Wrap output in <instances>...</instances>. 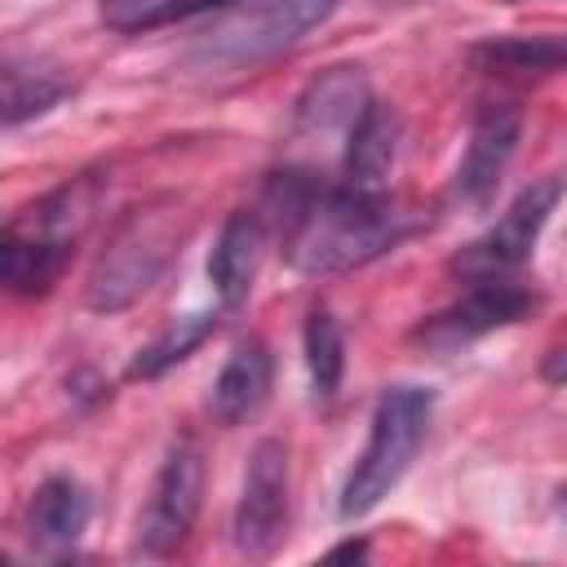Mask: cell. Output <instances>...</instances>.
<instances>
[{"instance_id": "obj_4", "label": "cell", "mask_w": 567, "mask_h": 567, "mask_svg": "<svg viewBox=\"0 0 567 567\" xmlns=\"http://www.w3.org/2000/svg\"><path fill=\"white\" fill-rule=\"evenodd\" d=\"M434 421V390L430 385H390L368 421V443L354 456L346 483H341V518H363L368 509H377L399 478L408 474V465L416 461L425 430Z\"/></svg>"}, {"instance_id": "obj_21", "label": "cell", "mask_w": 567, "mask_h": 567, "mask_svg": "<svg viewBox=\"0 0 567 567\" xmlns=\"http://www.w3.org/2000/svg\"><path fill=\"white\" fill-rule=\"evenodd\" d=\"M540 381H549V385H563V390H567V341H558V346L540 359Z\"/></svg>"}, {"instance_id": "obj_5", "label": "cell", "mask_w": 567, "mask_h": 567, "mask_svg": "<svg viewBox=\"0 0 567 567\" xmlns=\"http://www.w3.org/2000/svg\"><path fill=\"white\" fill-rule=\"evenodd\" d=\"M341 0H252L235 9L226 22L199 35L190 58L208 71H244L261 66L288 49H297L310 31H319Z\"/></svg>"}, {"instance_id": "obj_23", "label": "cell", "mask_w": 567, "mask_h": 567, "mask_svg": "<svg viewBox=\"0 0 567 567\" xmlns=\"http://www.w3.org/2000/svg\"><path fill=\"white\" fill-rule=\"evenodd\" d=\"M381 4H412V0H381Z\"/></svg>"}, {"instance_id": "obj_3", "label": "cell", "mask_w": 567, "mask_h": 567, "mask_svg": "<svg viewBox=\"0 0 567 567\" xmlns=\"http://www.w3.org/2000/svg\"><path fill=\"white\" fill-rule=\"evenodd\" d=\"M177 244H182V204L173 195H155V199L128 208L115 221V230L106 235V244L84 279V306L97 315L128 310L173 266Z\"/></svg>"}, {"instance_id": "obj_17", "label": "cell", "mask_w": 567, "mask_h": 567, "mask_svg": "<svg viewBox=\"0 0 567 567\" xmlns=\"http://www.w3.org/2000/svg\"><path fill=\"white\" fill-rule=\"evenodd\" d=\"M470 62L483 71H514V75H545L567 71V35H492L470 49Z\"/></svg>"}, {"instance_id": "obj_11", "label": "cell", "mask_w": 567, "mask_h": 567, "mask_svg": "<svg viewBox=\"0 0 567 567\" xmlns=\"http://www.w3.org/2000/svg\"><path fill=\"white\" fill-rule=\"evenodd\" d=\"M372 102L368 93V75L354 62H337L323 66L297 97L292 106V133L297 137H323V133H350V124L359 120V111Z\"/></svg>"}, {"instance_id": "obj_2", "label": "cell", "mask_w": 567, "mask_h": 567, "mask_svg": "<svg viewBox=\"0 0 567 567\" xmlns=\"http://www.w3.org/2000/svg\"><path fill=\"white\" fill-rule=\"evenodd\" d=\"M102 204V177L80 173L9 217L0 235V279L13 297H40L53 288V279L66 270L80 235L89 230L93 213Z\"/></svg>"}, {"instance_id": "obj_13", "label": "cell", "mask_w": 567, "mask_h": 567, "mask_svg": "<svg viewBox=\"0 0 567 567\" xmlns=\"http://www.w3.org/2000/svg\"><path fill=\"white\" fill-rule=\"evenodd\" d=\"M261 248H266V217L261 213L239 208L221 221L217 244L208 252V284H213V292L226 310L248 301L257 266H261Z\"/></svg>"}, {"instance_id": "obj_14", "label": "cell", "mask_w": 567, "mask_h": 567, "mask_svg": "<svg viewBox=\"0 0 567 567\" xmlns=\"http://www.w3.org/2000/svg\"><path fill=\"white\" fill-rule=\"evenodd\" d=\"M89 514H93V501H89V487L71 474H53L44 478L35 492H31V505H27V532L31 540L44 549V554H62L71 549L84 527H89Z\"/></svg>"}, {"instance_id": "obj_8", "label": "cell", "mask_w": 567, "mask_h": 567, "mask_svg": "<svg viewBox=\"0 0 567 567\" xmlns=\"http://www.w3.org/2000/svg\"><path fill=\"white\" fill-rule=\"evenodd\" d=\"M536 310V292L527 284H518L514 275H492V279H470V288L443 306L439 315H430L416 328V341L434 354H452L487 332H501L518 319H527Z\"/></svg>"}, {"instance_id": "obj_15", "label": "cell", "mask_w": 567, "mask_h": 567, "mask_svg": "<svg viewBox=\"0 0 567 567\" xmlns=\"http://www.w3.org/2000/svg\"><path fill=\"white\" fill-rule=\"evenodd\" d=\"M394 151H399V115L385 102L372 97L359 111V120L350 124V133H346V151H341L346 182L381 190V182H385V173L394 164Z\"/></svg>"}, {"instance_id": "obj_22", "label": "cell", "mask_w": 567, "mask_h": 567, "mask_svg": "<svg viewBox=\"0 0 567 567\" xmlns=\"http://www.w3.org/2000/svg\"><path fill=\"white\" fill-rule=\"evenodd\" d=\"M363 554H368V545H363V540H346V545H337L328 558H363Z\"/></svg>"}, {"instance_id": "obj_18", "label": "cell", "mask_w": 567, "mask_h": 567, "mask_svg": "<svg viewBox=\"0 0 567 567\" xmlns=\"http://www.w3.org/2000/svg\"><path fill=\"white\" fill-rule=\"evenodd\" d=\"M213 328H217V315H182V319H173L159 337H151L137 354H133V363H128V377L133 381H155V377H164L168 368H177L190 350H199L208 337H213Z\"/></svg>"}, {"instance_id": "obj_1", "label": "cell", "mask_w": 567, "mask_h": 567, "mask_svg": "<svg viewBox=\"0 0 567 567\" xmlns=\"http://www.w3.org/2000/svg\"><path fill=\"white\" fill-rule=\"evenodd\" d=\"M266 208L279 217L288 266L310 279L359 270L421 230V213L408 199L350 182L323 186L297 168L266 182Z\"/></svg>"}, {"instance_id": "obj_19", "label": "cell", "mask_w": 567, "mask_h": 567, "mask_svg": "<svg viewBox=\"0 0 567 567\" xmlns=\"http://www.w3.org/2000/svg\"><path fill=\"white\" fill-rule=\"evenodd\" d=\"M221 4L230 0H97V22L120 35H137V31H155V27L213 13Z\"/></svg>"}, {"instance_id": "obj_20", "label": "cell", "mask_w": 567, "mask_h": 567, "mask_svg": "<svg viewBox=\"0 0 567 567\" xmlns=\"http://www.w3.org/2000/svg\"><path fill=\"white\" fill-rule=\"evenodd\" d=\"M301 350H306V368H310L315 394L319 399H332L341 390V377H346V337H341V323L332 319V310L315 306L306 315Z\"/></svg>"}, {"instance_id": "obj_7", "label": "cell", "mask_w": 567, "mask_h": 567, "mask_svg": "<svg viewBox=\"0 0 567 567\" xmlns=\"http://www.w3.org/2000/svg\"><path fill=\"white\" fill-rule=\"evenodd\" d=\"M204 505V452L195 439H177L151 483V496L137 518V554L142 558H168L195 527Z\"/></svg>"}, {"instance_id": "obj_10", "label": "cell", "mask_w": 567, "mask_h": 567, "mask_svg": "<svg viewBox=\"0 0 567 567\" xmlns=\"http://www.w3.org/2000/svg\"><path fill=\"white\" fill-rule=\"evenodd\" d=\"M523 137V111L514 102H483L470 120V142L456 164L452 190L461 204H487L518 151Z\"/></svg>"}, {"instance_id": "obj_16", "label": "cell", "mask_w": 567, "mask_h": 567, "mask_svg": "<svg viewBox=\"0 0 567 567\" xmlns=\"http://www.w3.org/2000/svg\"><path fill=\"white\" fill-rule=\"evenodd\" d=\"M71 93V80L49 66V62H22V58H9L4 62V124L18 128L44 111H53L62 97Z\"/></svg>"}, {"instance_id": "obj_6", "label": "cell", "mask_w": 567, "mask_h": 567, "mask_svg": "<svg viewBox=\"0 0 567 567\" xmlns=\"http://www.w3.org/2000/svg\"><path fill=\"white\" fill-rule=\"evenodd\" d=\"M563 190H567V177H563V173H545V177H536L532 186H523V190L509 199V208H505L478 239H470V244L447 261V270H452L456 279H465V284H470V279H492V275H514V270L532 257V248H536V239H540L549 213L558 208Z\"/></svg>"}, {"instance_id": "obj_9", "label": "cell", "mask_w": 567, "mask_h": 567, "mask_svg": "<svg viewBox=\"0 0 567 567\" xmlns=\"http://www.w3.org/2000/svg\"><path fill=\"white\" fill-rule=\"evenodd\" d=\"M288 527V447L279 439H261L248 456L239 505L230 518L235 549L248 558H270Z\"/></svg>"}, {"instance_id": "obj_12", "label": "cell", "mask_w": 567, "mask_h": 567, "mask_svg": "<svg viewBox=\"0 0 567 567\" xmlns=\"http://www.w3.org/2000/svg\"><path fill=\"white\" fill-rule=\"evenodd\" d=\"M270 377H275V359L266 350V341L244 337L235 341V350L226 354V363L213 377L208 390V412L217 425H244L261 412V403L270 399Z\"/></svg>"}]
</instances>
